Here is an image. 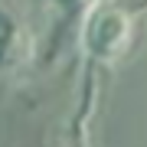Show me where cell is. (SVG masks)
Wrapping results in <instances>:
<instances>
[{
    "mask_svg": "<svg viewBox=\"0 0 147 147\" xmlns=\"http://www.w3.org/2000/svg\"><path fill=\"white\" fill-rule=\"evenodd\" d=\"M36 39L20 13L0 0V75H13L33 59Z\"/></svg>",
    "mask_w": 147,
    "mask_h": 147,
    "instance_id": "2",
    "label": "cell"
},
{
    "mask_svg": "<svg viewBox=\"0 0 147 147\" xmlns=\"http://www.w3.org/2000/svg\"><path fill=\"white\" fill-rule=\"evenodd\" d=\"M137 33V7L121 0H95L82 20V53H85V75L95 69H111L124 59Z\"/></svg>",
    "mask_w": 147,
    "mask_h": 147,
    "instance_id": "1",
    "label": "cell"
}]
</instances>
